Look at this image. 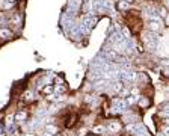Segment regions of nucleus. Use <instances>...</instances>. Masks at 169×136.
<instances>
[{
	"mask_svg": "<svg viewBox=\"0 0 169 136\" xmlns=\"http://www.w3.org/2000/svg\"><path fill=\"white\" fill-rule=\"evenodd\" d=\"M137 97H139V95H137ZM137 97H136V95H131V94H128L127 97H124L127 107H134V106H136V101H137Z\"/></svg>",
	"mask_w": 169,
	"mask_h": 136,
	"instance_id": "nucleus-11",
	"label": "nucleus"
},
{
	"mask_svg": "<svg viewBox=\"0 0 169 136\" xmlns=\"http://www.w3.org/2000/svg\"><path fill=\"white\" fill-rule=\"evenodd\" d=\"M115 8H116V11H118V12H121V14H125V12L131 11L133 5L127 3L125 0H116V3H115Z\"/></svg>",
	"mask_w": 169,
	"mask_h": 136,
	"instance_id": "nucleus-8",
	"label": "nucleus"
},
{
	"mask_svg": "<svg viewBox=\"0 0 169 136\" xmlns=\"http://www.w3.org/2000/svg\"><path fill=\"white\" fill-rule=\"evenodd\" d=\"M53 86H55V94L56 95H61V94H66L68 92L66 83H63V85H53Z\"/></svg>",
	"mask_w": 169,
	"mask_h": 136,
	"instance_id": "nucleus-12",
	"label": "nucleus"
},
{
	"mask_svg": "<svg viewBox=\"0 0 169 136\" xmlns=\"http://www.w3.org/2000/svg\"><path fill=\"white\" fill-rule=\"evenodd\" d=\"M61 132H62L61 127L56 123H53V121L44 124V133H48L50 136H58V135H61Z\"/></svg>",
	"mask_w": 169,
	"mask_h": 136,
	"instance_id": "nucleus-7",
	"label": "nucleus"
},
{
	"mask_svg": "<svg viewBox=\"0 0 169 136\" xmlns=\"http://www.w3.org/2000/svg\"><path fill=\"white\" fill-rule=\"evenodd\" d=\"M127 3H130V5H134V3H137V0H125Z\"/></svg>",
	"mask_w": 169,
	"mask_h": 136,
	"instance_id": "nucleus-16",
	"label": "nucleus"
},
{
	"mask_svg": "<svg viewBox=\"0 0 169 136\" xmlns=\"http://www.w3.org/2000/svg\"><path fill=\"white\" fill-rule=\"evenodd\" d=\"M85 136H95V135H92V133H91V132H89V133H86V135H85Z\"/></svg>",
	"mask_w": 169,
	"mask_h": 136,
	"instance_id": "nucleus-18",
	"label": "nucleus"
},
{
	"mask_svg": "<svg viewBox=\"0 0 169 136\" xmlns=\"http://www.w3.org/2000/svg\"><path fill=\"white\" fill-rule=\"evenodd\" d=\"M38 92L42 95V97H45V95H50V94H53L55 92V86H53V83H47V85H44Z\"/></svg>",
	"mask_w": 169,
	"mask_h": 136,
	"instance_id": "nucleus-10",
	"label": "nucleus"
},
{
	"mask_svg": "<svg viewBox=\"0 0 169 136\" xmlns=\"http://www.w3.org/2000/svg\"><path fill=\"white\" fill-rule=\"evenodd\" d=\"M147 2H151V3H156V2H157V0H147Z\"/></svg>",
	"mask_w": 169,
	"mask_h": 136,
	"instance_id": "nucleus-19",
	"label": "nucleus"
},
{
	"mask_svg": "<svg viewBox=\"0 0 169 136\" xmlns=\"http://www.w3.org/2000/svg\"><path fill=\"white\" fill-rule=\"evenodd\" d=\"M156 136H168V133H163V132H157Z\"/></svg>",
	"mask_w": 169,
	"mask_h": 136,
	"instance_id": "nucleus-15",
	"label": "nucleus"
},
{
	"mask_svg": "<svg viewBox=\"0 0 169 136\" xmlns=\"http://www.w3.org/2000/svg\"><path fill=\"white\" fill-rule=\"evenodd\" d=\"M86 133H89V127H83V129H79V132H77V135H79V136H85Z\"/></svg>",
	"mask_w": 169,
	"mask_h": 136,
	"instance_id": "nucleus-14",
	"label": "nucleus"
},
{
	"mask_svg": "<svg viewBox=\"0 0 169 136\" xmlns=\"http://www.w3.org/2000/svg\"><path fill=\"white\" fill-rule=\"evenodd\" d=\"M36 95H38V92L35 89H32V88H26L21 92V95H20V100H23L26 104H32V103H35L36 101Z\"/></svg>",
	"mask_w": 169,
	"mask_h": 136,
	"instance_id": "nucleus-3",
	"label": "nucleus"
},
{
	"mask_svg": "<svg viewBox=\"0 0 169 136\" xmlns=\"http://www.w3.org/2000/svg\"><path fill=\"white\" fill-rule=\"evenodd\" d=\"M121 136H133V135H128V133H123Z\"/></svg>",
	"mask_w": 169,
	"mask_h": 136,
	"instance_id": "nucleus-17",
	"label": "nucleus"
},
{
	"mask_svg": "<svg viewBox=\"0 0 169 136\" xmlns=\"http://www.w3.org/2000/svg\"><path fill=\"white\" fill-rule=\"evenodd\" d=\"M89 132H91L92 135H95V136H104V135L107 133V130H106V126H104L103 123L94 124V126L89 129Z\"/></svg>",
	"mask_w": 169,
	"mask_h": 136,
	"instance_id": "nucleus-9",
	"label": "nucleus"
},
{
	"mask_svg": "<svg viewBox=\"0 0 169 136\" xmlns=\"http://www.w3.org/2000/svg\"><path fill=\"white\" fill-rule=\"evenodd\" d=\"M145 29L154 33H162L165 29V23L163 21H145Z\"/></svg>",
	"mask_w": 169,
	"mask_h": 136,
	"instance_id": "nucleus-5",
	"label": "nucleus"
},
{
	"mask_svg": "<svg viewBox=\"0 0 169 136\" xmlns=\"http://www.w3.org/2000/svg\"><path fill=\"white\" fill-rule=\"evenodd\" d=\"M63 83H66V82H65V79H63V76H62V74H55L53 85H63Z\"/></svg>",
	"mask_w": 169,
	"mask_h": 136,
	"instance_id": "nucleus-13",
	"label": "nucleus"
},
{
	"mask_svg": "<svg viewBox=\"0 0 169 136\" xmlns=\"http://www.w3.org/2000/svg\"><path fill=\"white\" fill-rule=\"evenodd\" d=\"M15 36H17V33L11 27H0V44L12 41Z\"/></svg>",
	"mask_w": 169,
	"mask_h": 136,
	"instance_id": "nucleus-6",
	"label": "nucleus"
},
{
	"mask_svg": "<svg viewBox=\"0 0 169 136\" xmlns=\"http://www.w3.org/2000/svg\"><path fill=\"white\" fill-rule=\"evenodd\" d=\"M104 126H106V130H107L109 133L115 135V136H121V135L124 133V132H123L124 124H123V121L119 120V117L109 118V120H107V123H106Z\"/></svg>",
	"mask_w": 169,
	"mask_h": 136,
	"instance_id": "nucleus-1",
	"label": "nucleus"
},
{
	"mask_svg": "<svg viewBox=\"0 0 169 136\" xmlns=\"http://www.w3.org/2000/svg\"><path fill=\"white\" fill-rule=\"evenodd\" d=\"M136 106L140 109V110H147L153 106V98L147 94H140L137 97V101H136Z\"/></svg>",
	"mask_w": 169,
	"mask_h": 136,
	"instance_id": "nucleus-4",
	"label": "nucleus"
},
{
	"mask_svg": "<svg viewBox=\"0 0 169 136\" xmlns=\"http://www.w3.org/2000/svg\"><path fill=\"white\" fill-rule=\"evenodd\" d=\"M29 120H30V112H29V109H26V107L17 109V112L14 113V121H15L17 126H21V124H24V123H27Z\"/></svg>",
	"mask_w": 169,
	"mask_h": 136,
	"instance_id": "nucleus-2",
	"label": "nucleus"
}]
</instances>
